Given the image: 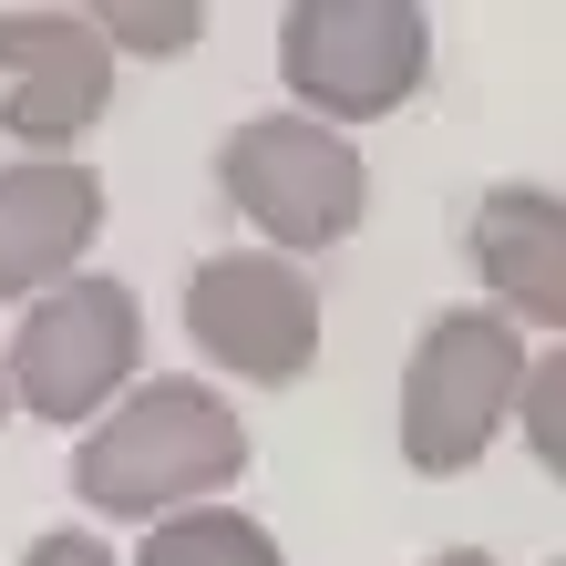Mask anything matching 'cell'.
Masks as SVG:
<instances>
[{
    "label": "cell",
    "instance_id": "cell-8",
    "mask_svg": "<svg viewBox=\"0 0 566 566\" xmlns=\"http://www.w3.org/2000/svg\"><path fill=\"white\" fill-rule=\"evenodd\" d=\"M104 238V176L73 155H31L0 165V298H42L62 289Z\"/></svg>",
    "mask_w": 566,
    "mask_h": 566
},
{
    "label": "cell",
    "instance_id": "cell-7",
    "mask_svg": "<svg viewBox=\"0 0 566 566\" xmlns=\"http://www.w3.org/2000/svg\"><path fill=\"white\" fill-rule=\"evenodd\" d=\"M114 104V42L93 11H0V124L31 155L83 145Z\"/></svg>",
    "mask_w": 566,
    "mask_h": 566
},
{
    "label": "cell",
    "instance_id": "cell-5",
    "mask_svg": "<svg viewBox=\"0 0 566 566\" xmlns=\"http://www.w3.org/2000/svg\"><path fill=\"white\" fill-rule=\"evenodd\" d=\"M135 360H145V310L124 279H62L21 310L11 329V360H0V391L31 412V422H104L124 391H135Z\"/></svg>",
    "mask_w": 566,
    "mask_h": 566
},
{
    "label": "cell",
    "instance_id": "cell-12",
    "mask_svg": "<svg viewBox=\"0 0 566 566\" xmlns=\"http://www.w3.org/2000/svg\"><path fill=\"white\" fill-rule=\"evenodd\" d=\"M556 391H566V371H556V360L536 350V360H525V391H515V412H525V443H536V463H546V474L566 463V422H556Z\"/></svg>",
    "mask_w": 566,
    "mask_h": 566
},
{
    "label": "cell",
    "instance_id": "cell-9",
    "mask_svg": "<svg viewBox=\"0 0 566 566\" xmlns=\"http://www.w3.org/2000/svg\"><path fill=\"white\" fill-rule=\"evenodd\" d=\"M463 258L494 289V310L525 329L566 319V207L556 186H494L474 217H463Z\"/></svg>",
    "mask_w": 566,
    "mask_h": 566
},
{
    "label": "cell",
    "instance_id": "cell-2",
    "mask_svg": "<svg viewBox=\"0 0 566 566\" xmlns=\"http://www.w3.org/2000/svg\"><path fill=\"white\" fill-rule=\"evenodd\" d=\"M217 196L269 238V258H319L371 217V165L310 114H248L217 145Z\"/></svg>",
    "mask_w": 566,
    "mask_h": 566
},
{
    "label": "cell",
    "instance_id": "cell-3",
    "mask_svg": "<svg viewBox=\"0 0 566 566\" xmlns=\"http://www.w3.org/2000/svg\"><path fill=\"white\" fill-rule=\"evenodd\" d=\"M432 73L422 0H289L279 11V83L310 124H371L402 114Z\"/></svg>",
    "mask_w": 566,
    "mask_h": 566
},
{
    "label": "cell",
    "instance_id": "cell-4",
    "mask_svg": "<svg viewBox=\"0 0 566 566\" xmlns=\"http://www.w3.org/2000/svg\"><path fill=\"white\" fill-rule=\"evenodd\" d=\"M525 329L505 310H443L402 360V463L412 474H474L525 391Z\"/></svg>",
    "mask_w": 566,
    "mask_h": 566
},
{
    "label": "cell",
    "instance_id": "cell-15",
    "mask_svg": "<svg viewBox=\"0 0 566 566\" xmlns=\"http://www.w3.org/2000/svg\"><path fill=\"white\" fill-rule=\"evenodd\" d=\"M0 422H11V391H0Z\"/></svg>",
    "mask_w": 566,
    "mask_h": 566
},
{
    "label": "cell",
    "instance_id": "cell-13",
    "mask_svg": "<svg viewBox=\"0 0 566 566\" xmlns=\"http://www.w3.org/2000/svg\"><path fill=\"white\" fill-rule=\"evenodd\" d=\"M21 566H114V546L93 536V525H52V536H31Z\"/></svg>",
    "mask_w": 566,
    "mask_h": 566
},
{
    "label": "cell",
    "instance_id": "cell-11",
    "mask_svg": "<svg viewBox=\"0 0 566 566\" xmlns=\"http://www.w3.org/2000/svg\"><path fill=\"white\" fill-rule=\"evenodd\" d=\"M93 31H104L114 52H155L176 62L207 42V0H93Z\"/></svg>",
    "mask_w": 566,
    "mask_h": 566
},
{
    "label": "cell",
    "instance_id": "cell-6",
    "mask_svg": "<svg viewBox=\"0 0 566 566\" xmlns=\"http://www.w3.org/2000/svg\"><path fill=\"white\" fill-rule=\"evenodd\" d=\"M186 340L207 350L217 371H238L258 391H289V381H310V360H319V289L298 279V258L217 248V258H196V279H186Z\"/></svg>",
    "mask_w": 566,
    "mask_h": 566
},
{
    "label": "cell",
    "instance_id": "cell-1",
    "mask_svg": "<svg viewBox=\"0 0 566 566\" xmlns=\"http://www.w3.org/2000/svg\"><path fill=\"white\" fill-rule=\"evenodd\" d=\"M238 474H248V422L207 381H135L93 422V443H73V494L114 525L186 515L196 494H227Z\"/></svg>",
    "mask_w": 566,
    "mask_h": 566
},
{
    "label": "cell",
    "instance_id": "cell-10",
    "mask_svg": "<svg viewBox=\"0 0 566 566\" xmlns=\"http://www.w3.org/2000/svg\"><path fill=\"white\" fill-rule=\"evenodd\" d=\"M135 566H289V556H279V536H269V525H258V515H238V505H186V515L145 525Z\"/></svg>",
    "mask_w": 566,
    "mask_h": 566
},
{
    "label": "cell",
    "instance_id": "cell-14",
    "mask_svg": "<svg viewBox=\"0 0 566 566\" xmlns=\"http://www.w3.org/2000/svg\"><path fill=\"white\" fill-rule=\"evenodd\" d=\"M422 566H494L484 546H443V556H422Z\"/></svg>",
    "mask_w": 566,
    "mask_h": 566
}]
</instances>
